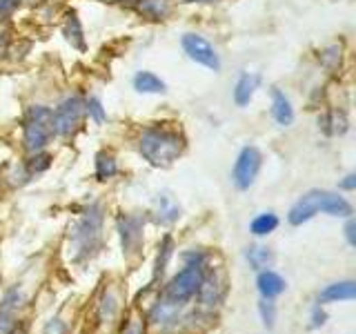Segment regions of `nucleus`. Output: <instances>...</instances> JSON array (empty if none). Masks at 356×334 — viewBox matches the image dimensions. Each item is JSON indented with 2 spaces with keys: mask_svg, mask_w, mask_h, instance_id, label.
I'll use <instances>...</instances> for the list:
<instances>
[{
  "mask_svg": "<svg viewBox=\"0 0 356 334\" xmlns=\"http://www.w3.org/2000/svg\"><path fill=\"white\" fill-rule=\"evenodd\" d=\"M330 214L339 218H350L352 216V205L343 196L327 192V189H309L300 196L292 205L287 214L289 225H303V223L312 221L316 214Z\"/></svg>",
  "mask_w": 356,
  "mask_h": 334,
  "instance_id": "obj_1",
  "label": "nucleus"
},
{
  "mask_svg": "<svg viewBox=\"0 0 356 334\" xmlns=\"http://www.w3.org/2000/svg\"><path fill=\"white\" fill-rule=\"evenodd\" d=\"M185 150V138L165 125L147 127L138 138V152L154 167H170Z\"/></svg>",
  "mask_w": 356,
  "mask_h": 334,
  "instance_id": "obj_2",
  "label": "nucleus"
},
{
  "mask_svg": "<svg viewBox=\"0 0 356 334\" xmlns=\"http://www.w3.org/2000/svg\"><path fill=\"white\" fill-rule=\"evenodd\" d=\"M54 136H56L54 111L42 105L29 107L27 118H25V127H22V141H25L27 152H31V154L42 152Z\"/></svg>",
  "mask_w": 356,
  "mask_h": 334,
  "instance_id": "obj_3",
  "label": "nucleus"
},
{
  "mask_svg": "<svg viewBox=\"0 0 356 334\" xmlns=\"http://www.w3.org/2000/svg\"><path fill=\"white\" fill-rule=\"evenodd\" d=\"M100 230H103V207L92 205L83 218L76 223L72 230V243H74V259L81 261L98 248Z\"/></svg>",
  "mask_w": 356,
  "mask_h": 334,
  "instance_id": "obj_4",
  "label": "nucleus"
},
{
  "mask_svg": "<svg viewBox=\"0 0 356 334\" xmlns=\"http://www.w3.org/2000/svg\"><path fill=\"white\" fill-rule=\"evenodd\" d=\"M203 265H185L181 272L172 276V281L165 285V299L170 303H185L198 294L203 285Z\"/></svg>",
  "mask_w": 356,
  "mask_h": 334,
  "instance_id": "obj_5",
  "label": "nucleus"
},
{
  "mask_svg": "<svg viewBox=\"0 0 356 334\" xmlns=\"http://www.w3.org/2000/svg\"><path fill=\"white\" fill-rule=\"evenodd\" d=\"M85 111H87V107H85V100L81 96L65 98L54 111V132L58 134V136H65V138L72 136V134L81 127Z\"/></svg>",
  "mask_w": 356,
  "mask_h": 334,
  "instance_id": "obj_6",
  "label": "nucleus"
},
{
  "mask_svg": "<svg viewBox=\"0 0 356 334\" xmlns=\"http://www.w3.org/2000/svg\"><path fill=\"white\" fill-rule=\"evenodd\" d=\"M261 163H263V156L256 148H243L236 163H234V170H232V183L236 185L238 189H250L256 181V176L261 172Z\"/></svg>",
  "mask_w": 356,
  "mask_h": 334,
  "instance_id": "obj_7",
  "label": "nucleus"
},
{
  "mask_svg": "<svg viewBox=\"0 0 356 334\" xmlns=\"http://www.w3.org/2000/svg\"><path fill=\"white\" fill-rule=\"evenodd\" d=\"M118 234H120V245H122V254L131 259V256L140 254L143 248V221L134 214H120L118 216Z\"/></svg>",
  "mask_w": 356,
  "mask_h": 334,
  "instance_id": "obj_8",
  "label": "nucleus"
},
{
  "mask_svg": "<svg viewBox=\"0 0 356 334\" xmlns=\"http://www.w3.org/2000/svg\"><path fill=\"white\" fill-rule=\"evenodd\" d=\"M183 49L192 61H196L198 65H205L207 70H220V58L216 49L211 47V42L205 40L203 36H196V33H185L183 36Z\"/></svg>",
  "mask_w": 356,
  "mask_h": 334,
  "instance_id": "obj_9",
  "label": "nucleus"
},
{
  "mask_svg": "<svg viewBox=\"0 0 356 334\" xmlns=\"http://www.w3.org/2000/svg\"><path fill=\"white\" fill-rule=\"evenodd\" d=\"M354 296H356V283L354 281H339V283L327 285L318 294V305L339 303V301H354Z\"/></svg>",
  "mask_w": 356,
  "mask_h": 334,
  "instance_id": "obj_10",
  "label": "nucleus"
},
{
  "mask_svg": "<svg viewBox=\"0 0 356 334\" xmlns=\"http://www.w3.org/2000/svg\"><path fill=\"white\" fill-rule=\"evenodd\" d=\"M256 287H259L263 299H276L285 292V278L274 270H261L256 276Z\"/></svg>",
  "mask_w": 356,
  "mask_h": 334,
  "instance_id": "obj_11",
  "label": "nucleus"
},
{
  "mask_svg": "<svg viewBox=\"0 0 356 334\" xmlns=\"http://www.w3.org/2000/svg\"><path fill=\"white\" fill-rule=\"evenodd\" d=\"M272 116L278 125H292L294 120V109H292V103H289V98L281 92V89H274L272 92Z\"/></svg>",
  "mask_w": 356,
  "mask_h": 334,
  "instance_id": "obj_12",
  "label": "nucleus"
},
{
  "mask_svg": "<svg viewBox=\"0 0 356 334\" xmlns=\"http://www.w3.org/2000/svg\"><path fill=\"white\" fill-rule=\"evenodd\" d=\"M261 83V76H256V74H243L238 78V83L236 87H234V103H236L238 107H245L252 100L254 92H256V87H259Z\"/></svg>",
  "mask_w": 356,
  "mask_h": 334,
  "instance_id": "obj_13",
  "label": "nucleus"
},
{
  "mask_svg": "<svg viewBox=\"0 0 356 334\" xmlns=\"http://www.w3.org/2000/svg\"><path fill=\"white\" fill-rule=\"evenodd\" d=\"M134 87H136V92H140V94H163L165 92V83L152 72H138L134 76Z\"/></svg>",
  "mask_w": 356,
  "mask_h": 334,
  "instance_id": "obj_14",
  "label": "nucleus"
},
{
  "mask_svg": "<svg viewBox=\"0 0 356 334\" xmlns=\"http://www.w3.org/2000/svg\"><path fill=\"white\" fill-rule=\"evenodd\" d=\"M248 261H250V265L254 267V270H267V267L272 265V261H274V254H272V250L270 248H265V245H250L248 248Z\"/></svg>",
  "mask_w": 356,
  "mask_h": 334,
  "instance_id": "obj_15",
  "label": "nucleus"
},
{
  "mask_svg": "<svg viewBox=\"0 0 356 334\" xmlns=\"http://www.w3.org/2000/svg\"><path fill=\"white\" fill-rule=\"evenodd\" d=\"M172 252H174V241L172 237H165L159 245V254H156V263H154V281H159V278L165 274L167 270V263L172 259Z\"/></svg>",
  "mask_w": 356,
  "mask_h": 334,
  "instance_id": "obj_16",
  "label": "nucleus"
},
{
  "mask_svg": "<svg viewBox=\"0 0 356 334\" xmlns=\"http://www.w3.org/2000/svg\"><path fill=\"white\" fill-rule=\"evenodd\" d=\"M276 228H278V216L274 212H263V214H259L250 223V232L254 237H267V234H272Z\"/></svg>",
  "mask_w": 356,
  "mask_h": 334,
  "instance_id": "obj_17",
  "label": "nucleus"
},
{
  "mask_svg": "<svg viewBox=\"0 0 356 334\" xmlns=\"http://www.w3.org/2000/svg\"><path fill=\"white\" fill-rule=\"evenodd\" d=\"M118 172L116 159L109 152H98L96 154V178L98 181H109L111 176Z\"/></svg>",
  "mask_w": 356,
  "mask_h": 334,
  "instance_id": "obj_18",
  "label": "nucleus"
},
{
  "mask_svg": "<svg viewBox=\"0 0 356 334\" xmlns=\"http://www.w3.org/2000/svg\"><path fill=\"white\" fill-rule=\"evenodd\" d=\"M63 31H65L67 40H70V42L74 45V47H78V49H85L83 27H81V20H78V16H76V14H70V16H67V22H65Z\"/></svg>",
  "mask_w": 356,
  "mask_h": 334,
  "instance_id": "obj_19",
  "label": "nucleus"
},
{
  "mask_svg": "<svg viewBox=\"0 0 356 334\" xmlns=\"http://www.w3.org/2000/svg\"><path fill=\"white\" fill-rule=\"evenodd\" d=\"M16 303H11V299H5V305L0 308V334H14L16 330V317H14Z\"/></svg>",
  "mask_w": 356,
  "mask_h": 334,
  "instance_id": "obj_20",
  "label": "nucleus"
},
{
  "mask_svg": "<svg viewBox=\"0 0 356 334\" xmlns=\"http://www.w3.org/2000/svg\"><path fill=\"white\" fill-rule=\"evenodd\" d=\"M140 11L149 14L152 18H165L170 14V0H143Z\"/></svg>",
  "mask_w": 356,
  "mask_h": 334,
  "instance_id": "obj_21",
  "label": "nucleus"
},
{
  "mask_svg": "<svg viewBox=\"0 0 356 334\" xmlns=\"http://www.w3.org/2000/svg\"><path fill=\"white\" fill-rule=\"evenodd\" d=\"M178 216H181V207H178L176 203H172L170 198L159 200V221L161 223H174Z\"/></svg>",
  "mask_w": 356,
  "mask_h": 334,
  "instance_id": "obj_22",
  "label": "nucleus"
},
{
  "mask_svg": "<svg viewBox=\"0 0 356 334\" xmlns=\"http://www.w3.org/2000/svg\"><path fill=\"white\" fill-rule=\"evenodd\" d=\"M323 122H325L327 134H345V129H348V118H345L343 111H330V116Z\"/></svg>",
  "mask_w": 356,
  "mask_h": 334,
  "instance_id": "obj_23",
  "label": "nucleus"
},
{
  "mask_svg": "<svg viewBox=\"0 0 356 334\" xmlns=\"http://www.w3.org/2000/svg\"><path fill=\"white\" fill-rule=\"evenodd\" d=\"M259 312H261L263 326L265 328H274V323H276V305H274V301L272 299H261Z\"/></svg>",
  "mask_w": 356,
  "mask_h": 334,
  "instance_id": "obj_24",
  "label": "nucleus"
},
{
  "mask_svg": "<svg viewBox=\"0 0 356 334\" xmlns=\"http://www.w3.org/2000/svg\"><path fill=\"white\" fill-rule=\"evenodd\" d=\"M49 156L47 154H40V152H36L29 159V163H27V172L29 174H33V172H42V170H47L49 167Z\"/></svg>",
  "mask_w": 356,
  "mask_h": 334,
  "instance_id": "obj_25",
  "label": "nucleus"
},
{
  "mask_svg": "<svg viewBox=\"0 0 356 334\" xmlns=\"http://www.w3.org/2000/svg\"><path fill=\"white\" fill-rule=\"evenodd\" d=\"M85 107H87L89 114L94 116L96 122H105L107 114H105V109H103V105H100V100H98V98H89L87 103H85Z\"/></svg>",
  "mask_w": 356,
  "mask_h": 334,
  "instance_id": "obj_26",
  "label": "nucleus"
},
{
  "mask_svg": "<svg viewBox=\"0 0 356 334\" xmlns=\"http://www.w3.org/2000/svg\"><path fill=\"white\" fill-rule=\"evenodd\" d=\"M120 334H145V319L140 317H131L125 326H122Z\"/></svg>",
  "mask_w": 356,
  "mask_h": 334,
  "instance_id": "obj_27",
  "label": "nucleus"
},
{
  "mask_svg": "<svg viewBox=\"0 0 356 334\" xmlns=\"http://www.w3.org/2000/svg\"><path fill=\"white\" fill-rule=\"evenodd\" d=\"M20 7V0H0V20L9 18Z\"/></svg>",
  "mask_w": 356,
  "mask_h": 334,
  "instance_id": "obj_28",
  "label": "nucleus"
},
{
  "mask_svg": "<svg viewBox=\"0 0 356 334\" xmlns=\"http://www.w3.org/2000/svg\"><path fill=\"white\" fill-rule=\"evenodd\" d=\"M327 321V312L323 310V305H316L312 310V328H323Z\"/></svg>",
  "mask_w": 356,
  "mask_h": 334,
  "instance_id": "obj_29",
  "label": "nucleus"
},
{
  "mask_svg": "<svg viewBox=\"0 0 356 334\" xmlns=\"http://www.w3.org/2000/svg\"><path fill=\"white\" fill-rule=\"evenodd\" d=\"M345 239H348L350 248H354L356 245V221L352 216L348 218V225H345Z\"/></svg>",
  "mask_w": 356,
  "mask_h": 334,
  "instance_id": "obj_30",
  "label": "nucleus"
},
{
  "mask_svg": "<svg viewBox=\"0 0 356 334\" xmlns=\"http://www.w3.org/2000/svg\"><path fill=\"white\" fill-rule=\"evenodd\" d=\"M44 334H65V323L58 321V319H54L47 326V330H44Z\"/></svg>",
  "mask_w": 356,
  "mask_h": 334,
  "instance_id": "obj_31",
  "label": "nucleus"
},
{
  "mask_svg": "<svg viewBox=\"0 0 356 334\" xmlns=\"http://www.w3.org/2000/svg\"><path fill=\"white\" fill-rule=\"evenodd\" d=\"M339 187H341V189H354V187H356V176H354V174L345 176L343 181L339 183Z\"/></svg>",
  "mask_w": 356,
  "mask_h": 334,
  "instance_id": "obj_32",
  "label": "nucleus"
},
{
  "mask_svg": "<svg viewBox=\"0 0 356 334\" xmlns=\"http://www.w3.org/2000/svg\"><path fill=\"white\" fill-rule=\"evenodd\" d=\"M0 178H3V172H0Z\"/></svg>",
  "mask_w": 356,
  "mask_h": 334,
  "instance_id": "obj_33",
  "label": "nucleus"
}]
</instances>
